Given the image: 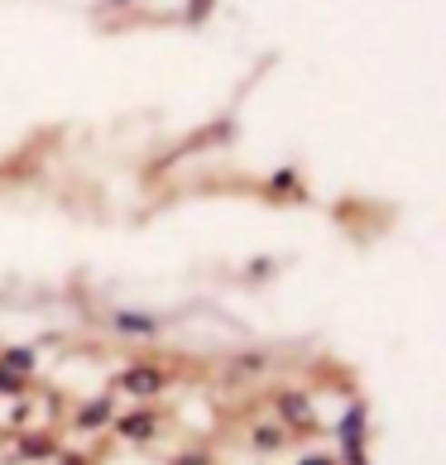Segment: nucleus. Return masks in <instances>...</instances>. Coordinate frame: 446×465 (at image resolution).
Listing matches in <instances>:
<instances>
[{
	"mask_svg": "<svg viewBox=\"0 0 446 465\" xmlns=\"http://www.w3.org/2000/svg\"><path fill=\"white\" fill-rule=\"evenodd\" d=\"M44 451H48V441H44V437H29V441H25V456H29V460H34V456H44Z\"/></svg>",
	"mask_w": 446,
	"mask_h": 465,
	"instance_id": "4",
	"label": "nucleus"
},
{
	"mask_svg": "<svg viewBox=\"0 0 446 465\" xmlns=\"http://www.w3.org/2000/svg\"><path fill=\"white\" fill-rule=\"evenodd\" d=\"M125 389H134V393H149V389H159V374H130V379H125Z\"/></svg>",
	"mask_w": 446,
	"mask_h": 465,
	"instance_id": "2",
	"label": "nucleus"
},
{
	"mask_svg": "<svg viewBox=\"0 0 446 465\" xmlns=\"http://www.w3.org/2000/svg\"><path fill=\"white\" fill-rule=\"evenodd\" d=\"M111 418V408L106 403H92L87 412H82V427H96V422H106Z\"/></svg>",
	"mask_w": 446,
	"mask_h": 465,
	"instance_id": "3",
	"label": "nucleus"
},
{
	"mask_svg": "<svg viewBox=\"0 0 446 465\" xmlns=\"http://www.w3.org/2000/svg\"><path fill=\"white\" fill-rule=\"evenodd\" d=\"M302 465H336V460H322V456H312V460H302Z\"/></svg>",
	"mask_w": 446,
	"mask_h": 465,
	"instance_id": "5",
	"label": "nucleus"
},
{
	"mask_svg": "<svg viewBox=\"0 0 446 465\" xmlns=\"http://www.w3.org/2000/svg\"><path fill=\"white\" fill-rule=\"evenodd\" d=\"M149 427H154V418H125V422H120V432H125V437H149Z\"/></svg>",
	"mask_w": 446,
	"mask_h": 465,
	"instance_id": "1",
	"label": "nucleus"
}]
</instances>
